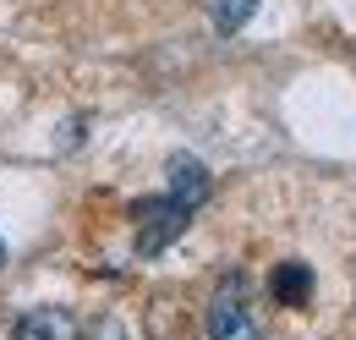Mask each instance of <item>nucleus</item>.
<instances>
[{
	"mask_svg": "<svg viewBox=\"0 0 356 340\" xmlns=\"http://www.w3.org/2000/svg\"><path fill=\"white\" fill-rule=\"evenodd\" d=\"M203 324H209V340H264L252 307H247V275H220Z\"/></svg>",
	"mask_w": 356,
	"mask_h": 340,
	"instance_id": "obj_1",
	"label": "nucleus"
},
{
	"mask_svg": "<svg viewBox=\"0 0 356 340\" xmlns=\"http://www.w3.org/2000/svg\"><path fill=\"white\" fill-rule=\"evenodd\" d=\"M132 219H137V253L154 258V253H165L181 231L192 225V209L165 192V198H143V203H132Z\"/></svg>",
	"mask_w": 356,
	"mask_h": 340,
	"instance_id": "obj_2",
	"label": "nucleus"
},
{
	"mask_svg": "<svg viewBox=\"0 0 356 340\" xmlns=\"http://www.w3.org/2000/svg\"><path fill=\"white\" fill-rule=\"evenodd\" d=\"M11 340H83L77 330V318H72V307H33V313H22L17 324H11Z\"/></svg>",
	"mask_w": 356,
	"mask_h": 340,
	"instance_id": "obj_3",
	"label": "nucleus"
},
{
	"mask_svg": "<svg viewBox=\"0 0 356 340\" xmlns=\"http://www.w3.org/2000/svg\"><path fill=\"white\" fill-rule=\"evenodd\" d=\"M214 192V181H209V165L203 160H192V154H176L170 160V198L186 203V209H203V198Z\"/></svg>",
	"mask_w": 356,
	"mask_h": 340,
	"instance_id": "obj_4",
	"label": "nucleus"
},
{
	"mask_svg": "<svg viewBox=\"0 0 356 340\" xmlns=\"http://www.w3.org/2000/svg\"><path fill=\"white\" fill-rule=\"evenodd\" d=\"M268 291H274V302H285V307H307L312 302V269L302 258L280 263V269L268 275Z\"/></svg>",
	"mask_w": 356,
	"mask_h": 340,
	"instance_id": "obj_5",
	"label": "nucleus"
},
{
	"mask_svg": "<svg viewBox=\"0 0 356 340\" xmlns=\"http://www.w3.org/2000/svg\"><path fill=\"white\" fill-rule=\"evenodd\" d=\"M252 11H258V0H214V28H220V33H236V28L252 22Z\"/></svg>",
	"mask_w": 356,
	"mask_h": 340,
	"instance_id": "obj_6",
	"label": "nucleus"
},
{
	"mask_svg": "<svg viewBox=\"0 0 356 340\" xmlns=\"http://www.w3.org/2000/svg\"><path fill=\"white\" fill-rule=\"evenodd\" d=\"M93 340H127L121 318H99V324H93Z\"/></svg>",
	"mask_w": 356,
	"mask_h": 340,
	"instance_id": "obj_7",
	"label": "nucleus"
},
{
	"mask_svg": "<svg viewBox=\"0 0 356 340\" xmlns=\"http://www.w3.org/2000/svg\"><path fill=\"white\" fill-rule=\"evenodd\" d=\"M0 263H6V242H0Z\"/></svg>",
	"mask_w": 356,
	"mask_h": 340,
	"instance_id": "obj_8",
	"label": "nucleus"
}]
</instances>
